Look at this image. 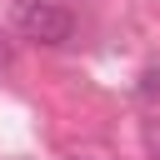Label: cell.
Here are the masks:
<instances>
[{
  "label": "cell",
  "instance_id": "cell-1",
  "mask_svg": "<svg viewBox=\"0 0 160 160\" xmlns=\"http://www.w3.org/2000/svg\"><path fill=\"white\" fill-rule=\"evenodd\" d=\"M15 25H20L25 40H40V45H65L75 35L70 10L55 5V0H20L15 5Z\"/></svg>",
  "mask_w": 160,
  "mask_h": 160
},
{
  "label": "cell",
  "instance_id": "cell-3",
  "mask_svg": "<svg viewBox=\"0 0 160 160\" xmlns=\"http://www.w3.org/2000/svg\"><path fill=\"white\" fill-rule=\"evenodd\" d=\"M0 65H10V45H5V35H0Z\"/></svg>",
  "mask_w": 160,
  "mask_h": 160
},
{
  "label": "cell",
  "instance_id": "cell-2",
  "mask_svg": "<svg viewBox=\"0 0 160 160\" xmlns=\"http://www.w3.org/2000/svg\"><path fill=\"white\" fill-rule=\"evenodd\" d=\"M145 140H150V150L160 155V125H145Z\"/></svg>",
  "mask_w": 160,
  "mask_h": 160
}]
</instances>
